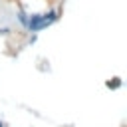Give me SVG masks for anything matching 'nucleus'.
<instances>
[{
  "mask_svg": "<svg viewBox=\"0 0 127 127\" xmlns=\"http://www.w3.org/2000/svg\"><path fill=\"white\" fill-rule=\"evenodd\" d=\"M56 20V10H52L50 14H36V16H32L30 20H28V24H26V28L28 30H32V32H38V30H42V28H46V26H50L52 22Z\"/></svg>",
  "mask_w": 127,
  "mask_h": 127,
  "instance_id": "1",
  "label": "nucleus"
},
{
  "mask_svg": "<svg viewBox=\"0 0 127 127\" xmlns=\"http://www.w3.org/2000/svg\"><path fill=\"white\" fill-rule=\"evenodd\" d=\"M0 127H4V125H2V123H0Z\"/></svg>",
  "mask_w": 127,
  "mask_h": 127,
  "instance_id": "3",
  "label": "nucleus"
},
{
  "mask_svg": "<svg viewBox=\"0 0 127 127\" xmlns=\"http://www.w3.org/2000/svg\"><path fill=\"white\" fill-rule=\"evenodd\" d=\"M20 22H22V24H24V26H26V24H28V16H26V14H24V12H20Z\"/></svg>",
  "mask_w": 127,
  "mask_h": 127,
  "instance_id": "2",
  "label": "nucleus"
}]
</instances>
